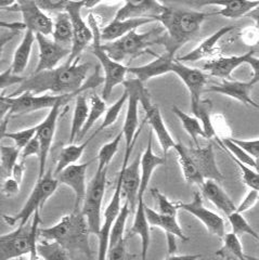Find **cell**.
I'll use <instances>...</instances> for the list:
<instances>
[{"label":"cell","mask_w":259,"mask_h":260,"mask_svg":"<svg viewBox=\"0 0 259 260\" xmlns=\"http://www.w3.org/2000/svg\"><path fill=\"white\" fill-rule=\"evenodd\" d=\"M26 172V166H25V160H20L18 161L17 164L14 165L12 173H11V177L17 180L19 183H22V180L24 178V175H25Z\"/></svg>","instance_id":"59"},{"label":"cell","mask_w":259,"mask_h":260,"mask_svg":"<svg viewBox=\"0 0 259 260\" xmlns=\"http://www.w3.org/2000/svg\"><path fill=\"white\" fill-rule=\"evenodd\" d=\"M155 22L153 19H129V20H113L109 23L107 26L101 29L100 31V39L101 43L105 42H113L120 37L127 35L128 32L138 29L139 27Z\"/></svg>","instance_id":"28"},{"label":"cell","mask_w":259,"mask_h":260,"mask_svg":"<svg viewBox=\"0 0 259 260\" xmlns=\"http://www.w3.org/2000/svg\"><path fill=\"white\" fill-rule=\"evenodd\" d=\"M18 34V31H13V30H8L7 32H5L4 35L0 36V60H2L3 56V52H4V48L6 47V45L11 42V40L14 38V36Z\"/></svg>","instance_id":"61"},{"label":"cell","mask_w":259,"mask_h":260,"mask_svg":"<svg viewBox=\"0 0 259 260\" xmlns=\"http://www.w3.org/2000/svg\"><path fill=\"white\" fill-rule=\"evenodd\" d=\"M201 6H217L221 7L219 10L213 14L221 15L228 19H240L243 15H246L248 12L255 10L259 6V2H247V0H241V2H206L199 4Z\"/></svg>","instance_id":"32"},{"label":"cell","mask_w":259,"mask_h":260,"mask_svg":"<svg viewBox=\"0 0 259 260\" xmlns=\"http://www.w3.org/2000/svg\"><path fill=\"white\" fill-rule=\"evenodd\" d=\"M217 140L219 142V145L221 148L229 154L230 157L233 159H237L243 164L252 167L255 169L256 172H258V160L253 158L252 156H249L247 153H245L243 150H241L237 144H234L229 137H222V138H218Z\"/></svg>","instance_id":"42"},{"label":"cell","mask_w":259,"mask_h":260,"mask_svg":"<svg viewBox=\"0 0 259 260\" xmlns=\"http://www.w3.org/2000/svg\"><path fill=\"white\" fill-rule=\"evenodd\" d=\"M82 93V92H80ZM79 93L73 94H33L24 92L17 96H8V102L10 105V113L13 114H27L40 110H51L56 105H67L71 100L76 98Z\"/></svg>","instance_id":"11"},{"label":"cell","mask_w":259,"mask_h":260,"mask_svg":"<svg viewBox=\"0 0 259 260\" xmlns=\"http://www.w3.org/2000/svg\"><path fill=\"white\" fill-rule=\"evenodd\" d=\"M172 111L178 117V119L181 121L183 129L192 139L194 146H199V138H205L204 130L200 123V120L196 116H191L189 114L184 113L182 110L178 108L177 105H174L172 108Z\"/></svg>","instance_id":"39"},{"label":"cell","mask_w":259,"mask_h":260,"mask_svg":"<svg viewBox=\"0 0 259 260\" xmlns=\"http://www.w3.org/2000/svg\"><path fill=\"white\" fill-rule=\"evenodd\" d=\"M66 105H56L53 109L49 110V113L42 123L37 125L36 137L40 145L39 154V175L38 178H42L46 174V166L51 145L54 139L56 124L63 113V108Z\"/></svg>","instance_id":"16"},{"label":"cell","mask_w":259,"mask_h":260,"mask_svg":"<svg viewBox=\"0 0 259 260\" xmlns=\"http://www.w3.org/2000/svg\"><path fill=\"white\" fill-rule=\"evenodd\" d=\"M151 193L152 197L154 198V200L157 203V213L166 216L177 217L178 208L176 206V202H172L171 200H168L166 195H164L158 189H152Z\"/></svg>","instance_id":"49"},{"label":"cell","mask_w":259,"mask_h":260,"mask_svg":"<svg viewBox=\"0 0 259 260\" xmlns=\"http://www.w3.org/2000/svg\"><path fill=\"white\" fill-rule=\"evenodd\" d=\"M37 134V125L30 128L22 129L20 132H13V133H6L5 138H8L14 142V145L17 146L19 150H22Z\"/></svg>","instance_id":"50"},{"label":"cell","mask_w":259,"mask_h":260,"mask_svg":"<svg viewBox=\"0 0 259 260\" xmlns=\"http://www.w3.org/2000/svg\"><path fill=\"white\" fill-rule=\"evenodd\" d=\"M232 160L236 162L238 165L240 173H241V177H242V181L244 182L249 189L252 190H257L259 189V176H258V172H256L255 169H253L252 167H248L246 165L243 164V162L233 159Z\"/></svg>","instance_id":"51"},{"label":"cell","mask_w":259,"mask_h":260,"mask_svg":"<svg viewBox=\"0 0 259 260\" xmlns=\"http://www.w3.org/2000/svg\"><path fill=\"white\" fill-rule=\"evenodd\" d=\"M190 157L198 168L202 178L206 180L220 182L223 180L222 174L217 165L215 153L212 144L205 146H191L187 148Z\"/></svg>","instance_id":"21"},{"label":"cell","mask_w":259,"mask_h":260,"mask_svg":"<svg viewBox=\"0 0 259 260\" xmlns=\"http://www.w3.org/2000/svg\"><path fill=\"white\" fill-rule=\"evenodd\" d=\"M40 154V145L39 141L37 139V137L35 136L33 139H31L20 152V158L22 160H26L27 157L29 156H34L37 155L39 157Z\"/></svg>","instance_id":"56"},{"label":"cell","mask_w":259,"mask_h":260,"mask_svg":"<svg viewBox=\"0 0 259 260\" xmlns=\"http://www.w3.org/2000/svg\"><path fill=\"white\" fill-rule=\"evenodd\" d=\"M125 90L128 93L127 99V111L124 120L123 128H121V134L125 140V155L123 160V166H127L129 164V158H131L133 148L136 143L137 138H138L141 129L143 127L144 121L139 125V96L142 86L141 81L137 78L126 79L123 83Z\"/></svg>","instance_id":"8"},{"label":"cell","mask_w":259,"mask_h":260,"mask_svg":"<svg viewBox=\"0 0 259 260\" xmlns=\"http://www.w3.org/2000/svg\"><path fill=\"white\" fill-rule=\"evenodd\" d=\"M90 231L87 221L80 210H73L64 215L60 220L51 226L38 229V237L43 240L58 243L68 251H79L91 258Z\"/></svg>","instance_id":"3"},{"label":"cell","mask_w":259,"mask_h":260,"mask_svg":"<svg viewBox=\"0 0 259 260\" xmlns=\"http://www.w3.org/2000/svg\"><path fill=\"white\" fill-rule=\"evenodd\" d=\"M20 152L15 145H0V177H11L12 169L18 162Z\"/></svg>","instance_id":"43"},{"label":"cell","mask_w":259,"mask_h":260,"mask_svg":"<svg viewBox=\"0 0 259 260\" xmlns=\"http://www.w3.org/2000/svg\"><path fill=\"white\" fill-rule=\"evenodd\" d=\"M20 186H21V183H19L17 180H14L12 177H9V178L5 179V181L2 185V189H0V191H2L5 198L11 199V198L15 197L17 194H19Z\"/></svg>","instance_id":"54"},{"label":"cell","mask_w":259,"mask_h":260,"mask_svg":"<svg viewBox=\"0 0 259 260\" xmlns=\"http://www.w3.org/2000/svg\"><path fill=\"white\" fill-rule=\"evenodd\" d=\"M144 207V200L139 199L138 204H137L135 210V217L132 229L129 230V235H131V237H133V235H138L141 239V260L148 259V253L151 243L150 224L148 222L147 216H145Z\"/></svg>","instance_id":"29"},{"label":"cell","mask_w":259,"mask_h":260,"mask_svg":"<svg viewBox=\"0 0 259 260\" xmlns=\"http://www.w3.org/2000/svg\"><path fill=\"white\" fill-rule=\"evenodd\" d=\"M118 177L120 178L121 183V199H124V202L128 204L131 213H135L139 200V189L141 182L140 156H137L132 164L121 166Z\"/></svg>","instance_id":"20"},{"label":"cell","mask_w":259,"mask_h":260,"mask_svg":"<svg viewBox=\"0 0 259 260\" xmlns=\"http://www.w3.org/2000/svg\"><path fill=\"white\" fill-rule=\"evenodd\" d=\"M36 250L43 260H70L69 251L53 241H37Z\"/></svg>","instance_id":"41"},{"label":"cell","mask_w":259,"mask_h":260,"mask_svg":"<svg viewBox=\"0 0 259 260\" xmlns=\"http://www.w3.org/2000/svg\"><path fill=\"white\" fill-rule=\"evenodd\" d=\"M202 257L200 254H188V255H169L165 260H199Z\"/></svg>","instance_id":"62"},{"label":"cell","mask_w":259,"mask_h":260,"mask_svg":"<svg viewBox=\"0 0 259 260\" xmlns=\"http://www.w3.org/2000/svg\"><path fill=\"white\" fill-rule=\"evenodd\" d=\"M88 26L90 27L93 34V44L91 51L92 54L98 59L101 69L103 71V89H102V99L107 102L110 95L118 85H123L126 80V75L128 73V67L123 63H118L112 60L110 56L105 53L101 48V39H100V27L98 26V22L93 16V14H89L88 18Z\"/></svg>","instance_id":"6"},{"label":"cell","mask_w":259,"mask_h":260,"mask_svg":"<svg viewBox=\"0 0 259 260\" xmlns=\"http://www.w3.org/2000/svg\"><path fill=\"white\" fill-rule=\"evenodd\" d=\"M230 139L234 144H237L241 150H243L245 153H247L249 156H252L256 160L258 159V156H259V140H258V138H255L254 140H241V139H236V138H230Z\"/></svg>","instance_id":"52"},{"label":"cell","mask_w":259,"mask_h":260,"mask_svg":"<svg viewBox=\"0 0 259 260\" xmlns=\"http://www.w3.org/2000/svg\"><path fill=\"white\" fill-rule=\"evenodd\" d=\"M51 35L54 43L71 50L73 42V29L71 20L67 12H58L55 14Z\"/></svg>","instance_id":"35"},{"label":"cell","mask_w":259,"mask_h":260,"mask_svg":"<svg viewBox=\"0 0 259 260\" xmlns=\"http://www.w3.org/2000/svg\"><path fill=\"white\" fill-rule=\"evenodd\" d=\"M24 79H25V77L14 75L11 69L9 68L8 70L0 73V90L14 85H20Z\"/></svg>","instance_id":"53"},{"label":"cell","mask_w":259,"mask_h":260,"mask_svg":"<svg viewBox=\"0 0 259 260\" xmlns=\"http://www.w3.org/2000/svg\"><path fill=\"white\" fill-rule=\"evenodd\" d=\"M145 216H147L150 226H156L167 233V237H173L181 240L182 242H188L190 239L184 234L181 226L178 223L177 217L166 216L157 213L156 210L145 205Z\"/></svg>","instance_id":"30"},{"label":"cell","mask_w":259,"mask_h":260,"mask_svg":"<svg viewBox=\"0 0 259 260\" xmlns=\"http://www.w3.org/2000/svg\"><path fill=\"white\" fill-rule=\"evenodd\" d=\"M91 162L92 160H89L87 162H83V164L71 165L61 170L59 174L54 175L59 184L61 183V184L67 185L73 192H74V197H75L74 210H80V208H82V204H83V201L86 194V189H87V182H86L87 169Z\"/></svg>","instance_id":"19"},{"label":"cell","mask_w":259,"mask_h":260,"mask_svg":"<svg viewBox=\"0 0 259 260\" xmlns=\"http://www.w3.org/2000/svg\"><path fill=\"white\" fill-rule=\"evenodd\" d=\"M120 178L117 177L116 186L113 192L112 198L109 202V204L105 208L102 214V223L99 233L96 234L99 240L98 244V255H96V260H107L108 251L110 247V233L112 230L113 223L119 213L121 207V193H120Z\"/></svg>","instance_id":"17"},{"label":"cell","mask_w":259,"mask_h":260,"mask_svg":"<svg viewBox=\"0 0 259 260\" xmlns=\"http://www.w3.org/2000/svg\"><path fill=\"white\" fill-rule=\"evenodd\" d=\"M175 61V58L167 53L158 55L157 58L148 64L141 67L128 68V73L133 74L142 84L147 83L150 79L171 73V65Z\"/></svg>","instance_id":"27"},{"label":"cell","mask_w":259,"mask_h":260,"mask_svg":"<svg viewBox=\"0 0 259 260\" xmlns=\"http://www.w3.org/2000/svg\"><path fill=\"white\" fill-rule=\"evenodd\" d=\"M258 78L259 76H254L248 81H239L233 79L223 80L221 84L208 86L206 91L220 93L243 104L250 105V107L258 109V104L253 100L252 95H250V91L253 90L254 86L258 83Z\"/></svg>","instance_id":"22"},{"label":"cell","mask_w":259,"mask_h":260,"mask_svg":"<svg viewBox=\"0 0 259 260\" xmlns=\"http://www.w3.org/2000/svg\"><path fill=\"white\" fill-rule=\"evenodd\" d=\"M121 139H123V134L119 133L114 139L101 146L98 153V168L96 169H109L112 159L114 158L118 151Z\"/></svg>","instance_id":"45"},{"label":"cell","mask_w":259,"mask_h":260,"mask_svg":"<svg viewBox=\"0 0 259 260\" xmlns=\"http://www.w3.org/2000/svg\"><path fill=\"white\" fill-rule=\"evenodd\" d=\"M174 150L177 153L178 161H179V165L181 167V172L185 179V181H187L189 184L198 185L201 188L205 181L200 175L196 165H194L192 158L190 157L187 146H184L180 142H176Z\"/></svg>","instance_id":"34"},{"label":"cell","mask_w":259,"mask_h":260,"mask_svg":"<svg viewBox=\"0 0 259 260\" xmlns=\"http://www.w3.org/2000/svg\"><path fill=\"white\" fill-rule=\"evenodd\" d=\"M59 186L51 170H48L46 174L38 178L33 190L30 191L26 202L24 203L21 210L14 215H3V220L8 225H22L29 221V219L36 213H39L40 209L44 207L46 202L54 194Z\"/></svg>","instance_id":"7"},{"label":"cell","mask_w":259,"mask_h":260,"mask_svg":"<svg viewBox=\"0 0 259 260\" xmlns=\"http://www.w3.org/2000/svg\"><path fill=\"white\" fill-rule=\"evenodd\" d=\"M194 116H196L203 127L204 134H205V139H212L214 137H217L215 128L213 125L212 116H210V102L205 100L201 101L199 108L197 111L193 113Z\"/></svg>","instance_id":"46"},{"label":"cell","mask_w":259,"mask_h":260,"mask_svg":"<svg viewBox=\"0 0 259 260\" xmlns=\"http://www.w3.org/2000/svg\"><path fill=\"white\" fill-rule=\"evenodd\" d=\"M127 99H128V93H127L126 90H124L123 94H121L119 99L114 104L111 105L109 109H107V112H105V116H104V119L102 121L101 126L94 133L95 136L98 135L99 133H101L103 129H107V128L111 127L113 124L116 123V120L119 116L121 110H123V108L125 107Z\"/></svg>","instance_id":"47"},{"label":"cell","mask_w":259,"mask_h":260,"mask_svg":"<svg viewBox=\"0 0 259 260\" xmlns=\"http://www.w3.org/2000/svg\"><path fill=\"white\" fill-rule=\"evenodd\" d=\"M139 101L145 113V119L148 120L149 125L151 126L152 133L155 134L157 141L161 148V151H163L164 156H166L167 153L175 148L176 141L173 138L172 134L169 133L159 108L156 104L152 102L151 95L148 91V89L144 86H142L140 90Z\"/></svg>","instance_id":"13"},{"label":"cell","mask_w":259,"mask_h":260,"mask_svg":"<svg viewBox=\"0 0 259 260\" xmlns=\"http://www.w3.org/2000/svg\"><path fill=\"white\" fill-rule=\"evenodd\" d=\"M107 102H105L102 98L98 94L92 93L89 96V114L88 118L86 120V124L82 130V133L79 134L78 139H82L84 136L90 130L95 121L98 120L103 114L107 112Z\"/></svg>","instance_id":"40"},{"label":"cell","mask_w":259,"mask_h":260,"mask_svg":"<svg viewBox=\"0 0 259 260\" xmlns=\"http://www.w3.org/2000/svg\"><path fill=\"white\" fill-rule=\"evenodd\" d=\"M11 115L10 113V105L8 102V96L5 94H0V125L3 124V121Z\"/></svg>","instance_id":"60"},{"label":"cell","mask_w":259,"mask_h":260,"mask_svg":"<svg viewBox=\"0 0 259 260\" xmlns=\"http://www.w3.org/2000/svg\"><path fill=\"white\" fill-rule=\"evenodd\" d=\"M35 42L36 37L34 32L30 30H25L19 47L13 54V60L10 69L14 75L21 76L23 72L26 70L31 54V49H33Z\"/></svg>","instance_id":"33"},{"label":"cell","mask_w":259,"mask_h":260,"mask_svg":"<svg viewBox=\"0 0 259 260\" xmlns=\"http://www.w3.org/2000/svg\"><path fill=\"white\" fill-rule=\"evenodd\" d=\"M89 114V104L86 95L84 92L79 93L75 98V107L73 112L71 132H70V143H74L76 139H78L79 134L86 124Z\"/></svg>","instance_id":"36"},{"label":"cell","mask_w":259,"mask_h":260,"mask_svg":"<svg viewBox=\"0 0 259 260\" xmlns=\"http://www.w3.org/2000/svg\"><path fill=\"white\" fill-rule=\"evenodd\" d=\"M86 2H64L63 12H67L72 23L73 42L68 62L78 59L87 46L93 40V34L82 16Z\"/></svg>","instance_id":"10"},{"label":"cell","mask_w":259,"mask_h":260,"mask_svg":"<svg viewBox=\"0 0 259 260\" xmlns=\"http://www.w3.org/2000/svg\"><path fill=\"white\" fill-rule=\"evenodd\" d=\"M176 206L178 210L182 209L196 217L198 220L203 223L208 232L217 235L220 239L223 238L225 234L223 218L204 206L203 197L199 191L194 192L191 202H176Z\"/></svg>","instance_id":"15"},{"label":"cell","mask_w":259,"mask_h":260,"mask_svg":"<svg viewBox=\"0 0 259 260\" xmlns=\"http://www.w3.org/2000/svg\"><path fill=\"white\" fill-rule=\"evenodd\" d=\"M14 2H0V9H5V8L9 7ZM0 28H5L8 30H13V31H20V30H25V27L22 23L20 22H6L0 20Z\"/></svg>","instance_id":"58"},{"label":"cell","mask_w":259,"mask_h":260,"mask_svg":"<svg viewBox=\"0 0 259 260\" xmlns=\"http://www.w3.org/2000/svg\"><path fill=\"white\" fill-rule=\"evenodd\" d=\"M39 221V213H36L31 221L0 235V260H18L36 251Z\"/></svg>","instance_id":"5"},{"label":"cell","mask_w":259,"mask_h":260,"mask_svg":"<svg viewBox=\"0 0 259 260\" xmlns=\"http://www.w3.org/2000/svg\"><path fill=\"white\" fill-rule=\"evenodd\" d=\"M171 73H174L181 79L190 93L191 111L194 113L201 103V95L204 90L207 81V76L203 71L190 68L179 61L175 60L171 65Z\"/></svg>","instance_id":"18"},{"label":"cell","mask_w":259,"mask_h":260,"mask_svg":"<svg viewBox=\"0 0 259 260\" xmlns=\"http://www.w3.org/2000/svg\"><path fill=\"white\" fill-rule=\"evenodd\" d=\"M258 191L257 190H252L250 189L247 194L245 195V198L243 199V201L240 203V205L237 206V211L240 214L245 213V211L249 210L250 208H253L256 203L258 201Z\"/></svg>","instance_id":"55"},{"label":"cell","mask_w":259,"mask_h":260,"mask_svg":"<svg viewBox=\"0 0 259 260\" xmlns=\"http://www.w3.org/2000/svg\"><path fill=\"white\" fill-rule=\"evenodd\" d=\"M35 37L39 49V60L34 73L50 71L58 68L59 63L66 56L70 55V49L58 45L52 39L39 34H36Z\"/></svg>","instance_id":"23"},{"label":"cell","mask_w":259,"mask_h":260,"mask_svg":"<svg viewBox=\"0 0 259 260\" xmlns=\"http://www.w3.org/2000/svg\"><path fill=\"white\" fill-rule=\"evenodd\" d=\"M129 214H131V209H129L127 203L124 202L112 226V230L110 233V247L114 246L120 241L125 240V228Z\"/></svg>","instance_id":"44"},{"label":"cell","mask_w":259,"mask_h":260,"mask_svg":"<svg viewBox=\"0 0 259 260\" xmlns=\"http://www.w3.org/2000/svg\"><path fill=\"white\" fill-rule=\"evenodd\" d=\"M108 169L98 170L87 184L86 194L80 211L84 215L91 234H98L102 223V204L107 189Z\"/></svg>","instance_id":"9"},{"label":"cell","mask_w":259,"mask_h":260,"mask_svg":"<svg viewBox=\"0 0 259 260\" xmlns=\"http://www.w3.org/2000/svg\"><path fill=\"white\" fill-rule=\"evenodd\" d=\"M201 194L205 197L210 203H213L226 217L234 213V211H237V206L234 204V202L217 182L206 180L203 185L201 186Z\"/></svg>","instance_id":"31"},{"label":"cell","mask_w":259,"mask_h":260,"mask_svg":"<svg viewBox=\"0 0 259 260\" xmlns=\"http://www.w3.org/2000/svg\"><path fill=\"white\" fill-rule=\"evenodd\" d=\"M95 135L93 134L90 138H88L86 141H84L83 143H80V144L70 143L67 146H64V148L60 152L58 162H56V165H55V169H54L53 175L59 174L61 170H63L64 168H67L71 165L77 164V161L80 159V157L83 156V154H84L86 148L88 146V144L90 143V141L92 140V138Z\"/></svg>","instance_id":"37"},{"label":"cell","mask_w":259,"mask_h":260,"mask_svg":"<svg viewBox=\"0 0 259 260\" xmlns=\"http://www.w3.org/2000/svg\"><path fill=\"white\" fill-rule=\"evenodd\" d=\"M148 145L145 148L142 155L140 156V189H139V199H144V194L148 190V185L151 181L153 173L154 170L164 165L166 162V158L164 156L156 155L153 152V133L152 130L149 132L148 136Z\"/></svg>","instance_id":"25"},{"label":"cell","mask_w":259,"mask_h":260,"mask_svg":"<svg viewBox=\"0 0 259 260\" xmlns=\"http://www.w3.org/2000/svg\"><path fill=\"white\" fill-rule=\"evenodd\" d=\"M164 31L163 27H156L149 30L148 32H138L133 30L127 35L120 37L113 42L102 44V50L107 53L112 60L121 63L125 60H133L138 58L139 55L149 52L154 55L150 50V47L155 44V39H152L154 36L160 35Z\"/></svg>","instance_id":"4"},{"label":"cell","mask_w":259,"mask_h":260,"mask_svg":"<svg viewBox=\"0 0 259 260\" xmlns=\"http://www.w3.org/2000/svg\"><path fill=\"white\" fill-rule=\"evenodd\" d=\"M166 5L153 2V0H143V2H126L124 6L119 8L115 14V20H129V19H153L164 11Z\"/></svg>","instance_id":"24"},{"label":"cell","mask_w":259,"mask_h":260,"mask_svg":"<svg viewBox=\"0 0 259 260\" xmlns=\"http://www.w3.org/2000/svg\"><path fill=\"white\" fill-rule=\"evenodd\" d=\"M10 117H11V115L8 116V117L3 121V124L0 125V141H2V140L4 139L6 133L8 132V125H9Z\"/></svg>","instance_id":"63"},{"label":"cell","mask_w":259,"mask_h":260,"mask_svg":"<svg viewBox=\"0 0 259 260\" xmlns=\"http://www.w3.org/2000/svg\"><path fill=\"white\" fill-rule=\"evenodd\" d=\"M4 10L11 12H20L22 14V24L25 30L33 31L34 34H39L48 37L51 35L53 27V20L42 10L36 2L28 0H19L11 6L5 8Z\"/></svg>","instance_id":"12"},{"label":"cell","mask_w":259,"mask_h":260,"mask_svg":"<svg viewBox=\"0 0 259 260\" xmlns=\"http://www.w3.org/2000/svg\"><path fill=\"white\" fill-rule=\"evenodd\" d=\"M89 70L90 64L80 63L79 58L73 62L67 61L53 70L34 73L33 75L25 77L17 90L9 96L13 98L24 92L43 94L49 91L55 95L86 92L88 89L103 84L99 69H96L94 74L87 80Z\"/></svg>","instance_id":"1"},{"label":"cell","mask_w":259,"mask_h":260,"mask_svg":"<svg viewBox=\"0 0 259 260\" xmlns=\"http://www.w3.org/2000/svg\"><path fill=\"white\" fill-rule=\"evenodd\" d=\"M222 246L215 251V256L224 259H237L246 260V255L243 250L242 243L237 234L232 232L223 235Z\"/></svg>","instance_id":"38"},{"label":"cell","mask_w":259,"mask_h":260,"mask_svg":"<svg viewBox=\"0 0 259 260\" xmlns=\"http://www.w3.org/2000/svg\"><path fill=\"white\" fill-rule=\"evenodd\" d=\"M208 15L210 14L205 12L166 6L164 11L155 20L161 24L166 34L157 37L155 44L163 45L165 53L175 58L177 51L197 36Z\"/></svg>","instance_id":"2"},{"label":"cell","mask_w":259,"mask_h":260,"mask_svg":"<svg viewBox=\"0 0 259 260\" xmlns=\"http://www.w3.org/2000/svg\"><path fill=\"white\" fill-rule=\"evenodd\" d=\"M226 218H228V221L231 224L232 233L237 234L238 237L242 234H248L250 237L258 240V233L255 231L254 228L247 222V220L243 217L242 214L238 213V211H234V213H232Z\"/></svg>","instance_id":"48"},{"label":"cell","mask_w":259,"mask_h":260,"mask_svg":"<svg viewBox=\"0 0 259 260\" xmlns=\"http://www.w3.org/2000/svg\"><path fill=\"white\" fill-rule=\"evenodd\" d=\"M247 64L254 71V76H259V60L255 55L254 49H250L245 54L220 56L213 61L207 62L203 70L208 72L210 75L221 78L222 80H232V73L241 65Z\"/></svg>","instance_id":"14"},{"label":"cell","mask_w":259,"mask_h":260,"mask_svg":"<svg viewBox=\"0 0 259 260\" xmlns=\"http://www.w3.org/2000/svg\"><path fill=\"white\" fill-rule=\"evenodd\" d=\"M236 29L234 26H222L218 30H216L213 35H210L203 42L200 43L193 50L185 55L181 56V58L177 59L180 63L182 62H197L201 61L203 59L209 58V56H213L217 54L218 52V43L220 42V39L228 35L230 31Z\"/></svg>","instance_id":"26"},{"label":"cell","mask_w":259,"mask_h":260,"mask_svg":"<svg viewBox=\"0 0 259 260\" xmlns=\"http://www.w3.org/2000/svg\"><path fill=\"white\" fill-rule=\"evenodd\" d=\"M107 260H126L125 240L120 241L116 245L109 248Z\"/></svg>","instance_id":"57"}]
</instances>
